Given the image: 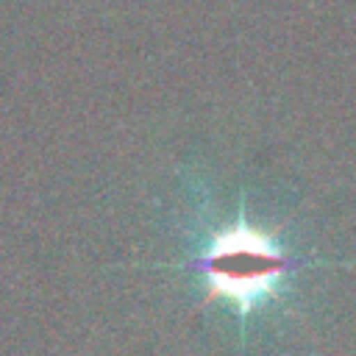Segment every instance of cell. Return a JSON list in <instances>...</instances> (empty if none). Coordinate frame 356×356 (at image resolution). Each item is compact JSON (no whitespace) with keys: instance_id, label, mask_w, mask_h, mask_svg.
<instances>
[{"instance_id":"1","label":"cell","mask_w":356,"mask_h":356,"mask_svg":"<svg viewBox=\"0 0 356 356\" xmlns=\"http://www.w3.org/2000/svg\"><path fill=\"white\" fill-rule=\"evenodd\" d=\"M195 267L209 284V298H225L239 314H248L275 292L292 259L273 236L239 220L209 242Z\"/></svg>"}]
</instances>
